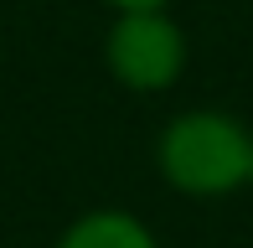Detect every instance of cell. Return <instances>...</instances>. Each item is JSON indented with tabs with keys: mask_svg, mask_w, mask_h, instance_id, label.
Here are the masks:
<instances>
[{
	"mask_svg": "<svg viewBox=\"0 0 253 248\" xmlns=\"http://www.w3.org/2000/svg\"><path fill=\"white\" fill-rule=\"evenodd\" d=\"M160 171L181 191H233L253 176V140L227 114H186L160 140Z\"/></svg>",
	"mask_w": 253,
	"mask_h": 248,
	"instance_id": "1",
	"label": "cell"
},
{
	"mask_svg": "<svg viewBox=\"0 0 253 248\" xmlns=\"http://www.w3.org/2000/svg\"><path fill=\"white\" fill-rule=\"evenodd\" d=\"M109 62L129 88H166L181 73V31L160 10H124L109 37Z\"/></svg>",
	"mask_w": 253,
	"mask_h": 248,
	"instance_id": "2",
	"label": "cell"
},
{
	"mask_svg": "<svg viewBox=\"0 0 253 248\" xmlns=\"http://www.w3.org/2000/svg\"><path fill=\"white\" fill-rule=\"evenodd\" d=\"M62 248H155L150 233L134 217H119V212H98V217H83L73 233L62 238Z\"/></svg>",
	"mask_w": 253,
	"mask_h": 248,
	"instance_id": "3",
	"label": "cell"
},
{
	"mask_svg": "<svg viewBox=\"0 0 253 248\" xmlns=\"http://www.w3.org/2000/svg\"><path fill=\"white\" fill-rule=\"evenodd\" d=\"M114 5H124V10H155L160 0H114Z\"/></svg>",
	"mask_w": 253,
	"mask_h": 248,
	"instance_id": "4",
	"label": "cell"
}]
</instances>
